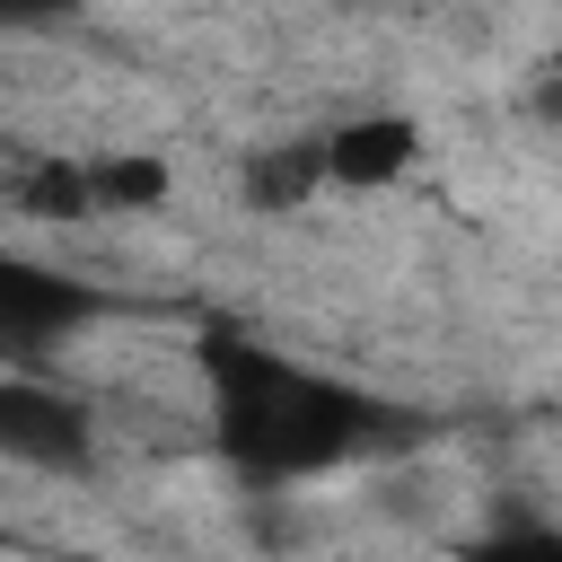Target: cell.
Segmentation results:
<instances>
[{"label":"cell","mask_w":562,"mask_h":562,"mask_svg":"<svg viewBox=\"0 0 562 562\" xmlns=\"http://www.w3.org/2000/svg\"><path fill=\"white\" fill-rule=\"evenodd\" d=\"M413 149H422V132L404 114H360V123L325 132V184H395L413 167Z\"/></svg>","instance_id":"4"},{"label":"cell","mask_w":562,"mask_h":562,"mask_svg":"<svg viewBox=\"0 0 562 562\" xmlns=\"http://www.w3.org/2000/svg\"><path fill=\"white\" fill-rule=\"evenodd\" d=\"M465 562H562V536H544V527H509V536H483Z\"/></svg>","instance_id":"8"},{"label":"cell","mask_w":562,"mask_h":562,"mask_svg":"<svg viewBox=\"0 0 562 562\" xmlns=\"http://www.w3.org/2000/svg\"><path fill=\"white\" fill-rule=\"evenodd\" d=\"M18 211L26 220H97V158H35L18 176Z\"/></svg>","instance_id":"6"},{"label":"cell","mask_w":562,"mask_h":562,"mask_svg":"<svg viewBox=\"0 0 562 562\" xmlns=\"http://www.w3.org/2000/svg\"><path fill=\"white\" fill-rule=\"evenodd\" d=\"M0 457L35 465V474H88L97 465L88 404L44 386V378H0Z\"/></svg>","instance_id":"2"},{"label":"cell","mask_w":562,"mask_h":562,"mask_svg":"<svg viewBox=\"0 0 562 562\" xmlns=\"http://www.w3.org/2000/svg\"><path fill=\"white\" fill-rule=\"evenodd\" d=\"M316 184H325V140H272V149L246 158V193H255V211H299Z\"/></svg>","instance_id":"5"},{"label":"cell","mask_w":562,"mask_h":562,"mask_svg":"<svg viewBox=\"0 0 562 562\" xmlns=\"http://www.w3.org/2000/svg\"><path fill=\"white\" fill-rule=\"evenodd\" d=\"M79 0H0V26H53V18H70Z\"/></svg>","instance_id":"9"},{"label":"cell","mask_w":562,"mask_h":562,"mask_svg":"<svg viewBox=\"0 0 562 562\" xmlns=\"http://www.w3.org/2000/svg\"><path fill=\"white\" fill-rule=\"evenodd\" d=\"M193 360H202V386H211V439L246 483L334 474V465H351L369 448L413 439L404 404H386V395H369L351 378H325L307 360H281L237 325H202Z\"/></svg>","instance_id":"1"},{"label":"cell","mask_w":562,"mask_h":562,"mask_svg":"<svg viewBox=\"0 0 562 562\" xmlns=\"http://www.w3.org/2000/svg\"><path fill=\"white\" fill-rule=\"evenodd\" d=\"M167 193V167L158 158H97V202L105 211H140Z\"/></svg>","instance_id":"7"},{"label":"cell","mask_w":562,"mask_h":562,"mask_svg":"<svg viewBox=\"0 0 562 562\" xmlns=\"http://www.w3.org/2000/svg\"><path fill=\"white\" fill-rule=\"evenodd\" d=\"M97 316H105V290L70 281V272H53V263L0 255V351L35 360L44 342H61V334H79V325H97Z\"/></svg>","instance_id":"3"}]
</instances>
